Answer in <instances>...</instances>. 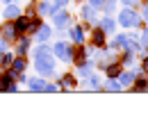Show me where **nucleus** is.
I'll return each mask as SVG.
<instances>
[{
  "instance_id": "obj_1",
  "label": "nucleus",
  "mask_w": 148,
  "mask_h": 132,
  "mask_svg": "<svg viewBox=\"0 0 148 132\" xmlns=\"http://www.w3.org/2000/svg\"><path fill=\"white\" fill-rule=\"evenodd\" d=\"M119 21H121V25H125V27H130V25H137V14L132 12V9H123L121 12V16H119Z\"/></svg>"
},
{
  "instance_id": "obj_2",
  "label": "nucleus",
  "mask_w": 148,
  "mask_h": 132,
  "mask_svg": "<svg viewBox=\"0 0 148 132\" xmlns=\"http://www.w3.org/2000/svg\"><path fill=\"white\" fill-rule=\"evenodd\" d=\"M37 71L39 73H53V62L46 57H37Z\"/></svg>"
},
{
  "instance_id": "obj_3",
  "label": "nucleus",
  "mask_w": 148,
  "mask_h": 132,
  "mask_svg": "<svg viewBox=\"0 0 148 132\" xmlns=\"http://www.w3.org/2000/svg\"><path fill=\"white\" fill-rule=\"evenodd\" d=\"M14 73H5V75H0V91H7V89H12V82H14Z\"/></svg>"
},
{
  "instance_id": "obj_4",
  "label": "nucleus",
  "mask_w": 148,
  "mask_h": 132,
  "mask_svg": "<svg viewBox=\"0 0 148 132\" xmlns=\"http://www.w3.org/2000/svg\"><path fill=\"white\" fill-rule=\"evenodd\" d=\"M16 32H18V30H16V25H14V23H7V25L2 27V34H5V39H7V41H14Z\"/></svg>"
},
{
  "instance_id": "obj_5",
  "label": "nucleus",
  "mask_w": 148,
  "mask_h": 132,
  "mask_svg": "<svg viewBox=\"0 0 148 132\" xmlns=\"http://www.w3.org/2000/svg\"><path fill=\"white\" fill-rule=\"evenodd\" d=\"M93 46H105V30L103 27H98L96 32H93Z\"/></svg>"
},
{
  "instance_id": "obj_6",
  "label": "nucleus",
  "mask_w": 148,
  "mask_h": 132,
  "mask_svg": "<svg viewBox=\"0 0 148 132\" xmlns=\"http://www.w3.org/2000/svg\"><path fill=\"white\" fill-rule=\"evenodd\" d=\"M55 55L62 57V59H69V55H71V48L66 50V43H57V46H55Z\"/></svg>"
},
{
  "instance_id": "obj_7",
  "label": "nucleus",
  "mask_w": 148,
  "mask_h": 132,
  "mask_svg": "<svg viewBox=\"0 0 148 132\" xmlns=\"http://www.w3.org/2000/svg\"><path fill=\"white\" fill-rule=\"evenodd\" d=\"M30 89H32V91H43L46 84H43L41 80H30Z\"/></svg>"
},
{
  "instance_id": "obj_8",
  "label": "nucleus",
  "mask_w": 148,
  "mask_h": 132,
  "mask_svg": "<svg viewBox=\"0 0 148 132\" xmlns=\"http://www.w3.org/2000/svg\"><path fill=\"white\" fill-rule=\"evenodd\" d=\"M73 57H75V62H77V64H82V62H84V48H82V46H77V48H75V53H73Z\"/></svg>"
},
{
  "instance_id": "obj_9",
  "label": "nucleus",
  "mask_w": 148,
  "mask_h": 132,
  "mask_svg": "<svg viewBox=\"0 0 148 132\" xmlns=\"http://www.w3.org/2000/svg\"><path fill=\"white\" fill-rule=\"evenodd\" d=\"M119 73H121V64H112L110 68H107V75L110 77H116Z\"/></svg>"
},
{
  "instance_id": "obj_10",
  "label": "nucleus",
  "mask_w": 148,
  "mask_h": 132,
  "mask_svg": "<svg viewBox=\"0 0 148 132\" xmlns=\"http://www.w3.org/2000/svg\"><path fill=\"white\" fill-rule=\"evenodd\" d=\"M66 21H69V14H66V12H62V14H57V16H55V23L59 25V27H64Z\"/></svg>"
},
{
  "instance_id": "obj_11",
  "label": "nucleus",
  "mask_w": 148,
  "mask_h": 132,
  "mask_svg": "<svg viewBox=\"0 0 148 132\" xmlns=\"http://www.w3.org/2000/svg\"><path fill=\"white\" fill-rule=\"evenodd\" d=\"M30 27V18H18L16 21V30H27Z\"/></svg>"
},
{
  "instance_id": "obj_12",
  "label": "nucleus",
  "mask_w": 148,
  "mask_h": 132,
  "mask_svg": "<svg viewBox=\"0 0 148 132\" xmlns=\"http://www.w3.org/2000/svg\"><path fill=\"white\" fill-rule=\"evenodd\" d=\"M132 77H134L132 73H123V75H121V84H123V87H128L130 82H132Z\"/></svg>"
},
{
  "instance_id": "obj_13",
  "label": "nucleus",
  "mask_w": 148,
  "mask_h": 132,
  "mask_svg": "<svg viewBox=\"0 0 148 132\" xmlns=\"http://www.w3.org/2000/svg\"><path fill=\"white\" fill-rule=\"evenodd\" d=\"M62 84H64V87H73V84H75L73 75H64V77H62Z\"/></svg>"
},
{
  "instance_id": "obj_14",
  "label": "nucleus",
  "mask_w": 148,
  "mask_h": 132,
  "mask_svg": "<svg viewBox=\"0 0 148 132\" xmlns=\"http://www.w3.org/2000/svg\"><path fill=\"white\" fill-rule=\"evenodd\" d=\"M16 14H18V9H16V7H9V9L5 12V16H7V18H14Z\"/></svg>"
},
{
  "instance_id": "obj_15",
  "label": "nucleus",
  "mask_w": 148,
  "mask_h": 132,
  "mask_svg": "<svg viewBox=\"0 0 148 132\" xmlns=\"http://www.w3.org/2000/svg\"><path fill=\"white\" fill-rule=\"evenodd\" d=\"M50 37V30H48V27H41V30H39V39H48Z\"/></svg>"
},
{
  "instance_id": "obj_16",
  "label": "nucleus",
  "mask_w": 148,
  "mask_h": 132,
  "mask_svg": "<svg viewBox=\"0 0 148 132\" xmlns=\"http://www.w3.org/2000/svg\"><path fill=\"white\" fill-rule=\"evenodd\" d=\"M103 30H105V32H112V30H114V23H112V21H103Z\"/></svg>"
},
{
  "instance_id": "obj_17",
  "label": "nucleus",
  "mask_w": 148,
  "mask_h": 132,
  "mask_svg": "<svg viewBox=\"0 0 148 132\" xmlns=\"http://www.w3.org/2000/svg\"><path fill=\"white\" fill-rule=\"evenodd\" d=\"M14 66H16V71H23V68H25V59H23V57H18Z\"/></svg>"
},
{
  "instance_id": "obj_18",
  "label": "nucleus",
  "mask_w": 148,
  "mask_h": 132,
  "mask_svg": "<svg viewBox=\"0 0 148 132\" xmlns=\"http://www.w3.org/2000/svg\"><path fill=\"white\" fill-rule=\"evenodd\" d=\"M34 55H37V57H48V55H50V50H48V48H39Z\"/></svg>"
},
{
  "instance_id": "obj_19",
  "label": "nucleus",
  "mask_w": 148,
  "mask_h": 132,
  "mask_svg": "<svg viewBox=\"0 0 148 132\" xmlns=\"http://www.w3.org/2000/svg\"><path fill=\"white\" fill-rule=\"evenodd\" d=\"M134 87H137V89H146V87H148V82H146V80H144V77H139Z\"/></svg>"
},
{
  "instance_id": "obj_20",
  "label": "nucleus",
  "mask_w": 148,
  "mask_h": 132,
  "mask_svg": "<svg viewBox=\"0 0 148 132\" xmlns=\"http://www.w3.org/2000/svg\"><path fill=\"white\" fill-rule=\"evenodd\" d=\"M73 39L80 43V41H82V32H80V30H73Z\"/></svg>"
},
{
  "instance_id": "obj_21",
  "label": "nucleus",
  "mask_w": 148,
  "mask_h": 132,
  "mask_svg": "<svg viewBox=\"0 0 148 132\" xmlns=\"http://www.w3.org/2000/svg\"><path fill=\"white\" fill-rule=\"evenodd\" d=\"M141 46H148V30L144 32V37H141Z\"/></svg>"
},
{
  "instance_id": "obj_22",
  "label": "nucleus",
  "mask_w": 148,
  "mask_h": 132,
  "mask_svg": "<svg viewBox=\"0 0 148 132\" xmlns=\"http://www.w3.org/2000/svg\"><path fill=\"white\" fill-rule=\"evenodd\" d=\"M0 64H5V66H7V64H12V57H9V55H5V57H2V62H0Z\"/></svg>"
},
{
  "instance_id": "obj_23",
  "label": "nucleus",
  "mask_w": 148,
  "mask_h": 132,
  "mask_svg": "<svg viewBox=\"0 0 148 132\" xmlns=\"http://www.w3.org/2000/svg\"><path fill=\"white\" fill-rule=\"evenodd\" d=\"M141 68H144V71H146V73H148V57H146V59H144V64H141Z\"/></svg>"
},
{
  "instance_id": "obj_24",
  "label": "nucleus",
  "mask_w": 148,
  "mask_h": 132,
  "mask_svg": "<svg viewBox=\"0 0 148 132\" xmlns=\"http://www.w3.org/2000/svg\"><path fill=\"white\" fill-rule=\"evenodd\" d=\"M137 0H123V5H134Z\"/></svg>"
},
{
  "instance_id": "obj_25",
  "label": "nucleus",
  "mask_w": 148,
  "mask_h": 132,
  "mask_svg": "<svg viewBox=\"0 0 148 132\" xmlns=\"http://www.w3.org/2000/svg\"><path fill=\"white\" fill-rule=\"evenodd\" d=\"M144 18H146V21H148V9H144Z\"/></svg>"
},
{
  "instance_id": "obj_26",
  "label": "nucleus",
  "mask_w": 148,
  "mask_h": 132,
  "mask_svg": "<svg viewBox=\"0 0 148 132\" xmlns=\"http://www.w3.org/2000/svg\"><path fill=\"white\" fill-rule=\"evenodd\" d=\"M91 5H100V0H91Z\"/></svg>"
},
{
  "instance_id": "obj_27",
  "label": "nucleus",
  "mask_w": 148,
  "mask_h": 132,
  "mask_svg": "<svg viewBox=\"0 0 148 132\" xmlns=\"http://www.w3.org/2000/svg\"><path fill=\"white\" fill-rule=\"evenodd\" d=\"M2 48H5V43H2V41H0V50H2Z\"/></svg>"
}]
</instances>
